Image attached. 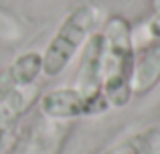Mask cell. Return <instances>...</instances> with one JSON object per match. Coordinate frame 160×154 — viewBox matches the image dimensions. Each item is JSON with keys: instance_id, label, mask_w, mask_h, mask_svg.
<instances>
[{"instance_id": "obj_6", "label": "cell", "mask_w": 160, "mask_h": 154, "mask_svg": "<svg viewBox=\"0 0 160 154\" xmlns=\"http://www.w3.org/2000/svg\"><path fill=\"white\" fill-rule=\"evenodd\" d=\"M148 31H150V35H152L154 39H158V37H160V12L148 22Z\"/></svg>"}, {"instance_id": "obj_3", "label": "cell", "mask_w": 160, "mask_h": 154, "mask_svg": "<svg viewBox=\"0 0 160 154\" xmlns=\"http://www.w3.org/2000/svg\"><path fill=\"white\" fill-rule=\"evenodd\" d=\"M160 81V37L136 51L132 69V93L144 95Z\"/></svg>"}, {"instance_id": "obj_4", "label": "cell", "mask_w": 160, "mask_h": 154, "mask_svg": "<svg viewBox=\"0 0 160 154\" xmlns=\"http://www.w3.org/2000/svg\"><path fill=\"white\" fill-rule=\"evenodd\" d=\"M41 110L55 120H73L85 116V97L77 87H57L41 97Z\"/></svg>"}, {"instance_id": "obj_5", "label": "cell", "mask_w": 160, "mask_h": 154, "mask_svg": "<svg viewBox=\"0 0 160 154\" xmlns=\"http://www.w3.org/2000/svg\"><path fill=\"white\" fill-rule=\"evenodd\" d=\"M41 73H43V53L28 51L12 61L6 75L12 87H24L35 83Z\"/></svg>"}, {"instance_id": "obj_7", "label": "cell", "mask_w": 160, "mask_h": 154, "mask_svg": "<svg viewBox=\"0 0 160 154\" xmlns=\"http://www.w3.org/2000/svg\"><path fill=\"white\" fill-rule=\"evenodd\" d=\"M4 138H6V130H4V126L0 124V150H2V146H4Z\"/></svg>"}, {"instance_id": "obj_2", "label": "cell", "mask_w": 160, "mask_h": 154, "mask_svg": "<svg viewBox=\"0 0 160 154\" xmlns=\"http://www.w3.org/2000/svg\"><path fill=\"white\" fill-rule=\"evenodd\" d=\"M98 24V8L93 4H81L73 8L59 24L57 32L49 41L43 53V75L57 77L67 69L77 51L85 45Z\"/></svg>"}, {"instance_id": "obj_1", "label": "cell", "mask_w": 160, "mask_h": 154, "mask_svg": "<svg viewBox=\"0 0 160 154\" xmlns=\"http://www.w3.org/2000/svg\"><path fill=\"white\" fill-rule=\"evenodd\" d=\"M102 55V91L109 107H124L132 99L134 45L132 27L124 16H112L103 28Z\"/></svg>"}]
</instances>
